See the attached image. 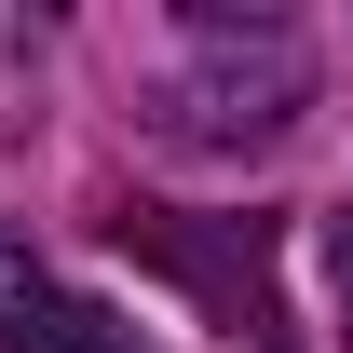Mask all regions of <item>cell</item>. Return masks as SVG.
Listing matches in <instances>:
<instances>
[{
	"instance_id": "1",
	"label": "cell",
	"mask_w": 353,
	"mask_h": 353,
	"mask_svg": "<svg viewBox=\"0 0 353 353\" xmlns=\"http://www.w3.org/2000/svg\"><path fill=\"white\" fill-rule=\"evenodd\" d=\"M136 259H163L190 299L231 326V353H272L285 340V299H272V218H163V204H109Z\"/></svg>"
},
{
	"instance_id": "2",
	"label": "cell",
	"mask_w": 353,
	"mask_h": 353,
	"mask_svg": "<svg viewBox=\"0 0 353 353\" xmlns=\"http://www.w3.org/2000/svg\"><path fill=\"white\" fill-rule=\"evenodd\" d=\"M299 95H312V68H299V41L272 28L259 54L163 82V109H150V123H163V136H190V150H259V136H285V123H299Z\"/></svg>"
},
{
	"instance_id": "3",
	"label": "cell",
	"mask_w": 353,
	"mask_h": 353,
	"mask_svg": "<svg viewBox=\"0 0 353 353\" xmlns=\"http://www.w3.org/2000/svg\"><path fill=\"white\" fill-rule=\"evenodd\" d=\"M0 353H150V340H136V312L82 299V285H54L41 259L0 245Z\"/></svg>"
},
{
	"instance_id": "4",
	"label": "cell",
	"mask_w": 353,
	"mask_h": 353,
	"mask_svg": "<svg viewBox=\"0 0 353 353\" xmlns=\"http://www.w3.org/2000/svg\"><path fill=\"white\" fill-rule=\"evenodd\" d=\"M326 285H340V326H353V204L326 218Z\"/></svg>"
},
{
	"instance_id": "5",
	"label": "cell",
	"mask_w": 353,
	"mask_h": 353,
	"mask_svg": "<svg viewBox=\"0 0 353 353\" xmlns=\"http://www.w3.org/2000/svg\"><path fill=\"white\" fill-rule=\"evenodd\" d=\"M272 353H285V340H272Z\"/></svg>"
}]
</instances>
